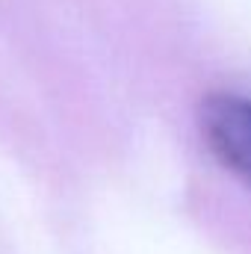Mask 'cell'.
Instances as JSON below:
<instances>
[{
    "mask_svg": "<svg viewBox=\"0 0 251 254\" xmlns=\"http://www.w3.org/2000/svg\"><path fill=\"white\" fill-rule=\"evenodd\" d=\"M201 136L210 154L243 184L251 187V98L213 92L201 101Z\"/></svg>",
    "mask_w": 251,
    "mask_h": 254,
    "instance_id": "6da1fadb",
    "label": "cell"
}]
</instances>
